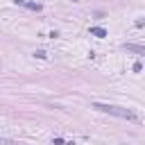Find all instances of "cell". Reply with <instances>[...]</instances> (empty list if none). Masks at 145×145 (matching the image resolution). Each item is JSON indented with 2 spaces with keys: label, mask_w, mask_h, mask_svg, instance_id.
I'll use <instances>...</instances> for the list:
<instances>
[{
  "label": "cell",
  "mask_w": 145,
  "mask_h": 145,
  "mask_svg": "<svg viewBox=\"0 0 145 145\" xmlns=\"http://www.w3.org/2000/svg\"><path fill=\"white\" fill-rule=\"evenodd\" d=\"M91 106H93L95 111H102V113H109V116H116V118H125V120H131V122H140V118H138L131 109H125V106L104 104V102H93Z\"/></svg>",
  "instance_id": "1"
},
{
  "label": "cell",
  "mask_w": 145,
  "mask_h": 145,
  "mask_svg": "<svg viewBox=\"0 0 145 145\" xmlns=\"http://www.w3.org/2000/svg\"><path fill=\"white\" fill-rule=\"evenodd\" d=\"M91 34L97 36V39H104V36H106V29H104V27H91Z\"/></svg>",
  "instance_id": "2"
},
{
  "label": "cell",
  "mask_w": 145,
  "mask_h": 145,
  "mask_svg": "<svg viewBox=\"0 0 145 145\" xmlns=\"http://www.w3.org/2000/svg\"><path fill=\"white\" fill-rule=\"evenodd\" d=\"M125 48H127L129 52H136V54H143V52H145V48H140V45H134V43H125Z\"/></svg>",
  "instance_id": "3"
},
{
  "label": "cell",
  "mask_w": 145,
  "mask_h": 145,
  "mask_svg": "<svg viewBox=\"0 0 145 145\" xmlns=\"http://www.w3.org/2000/svg\"><path fill=\"white\" fill-rule=\"evenodd\" d=\"M34 54H36V57H39V59H45V57H48V54H45V52H43V50H36V52H34Z\"/></svg>",
  "instance_id": "4"
},
{
  "label": "cell",
  "mask_w": 145,
  "mask_h": 145,
  "mask_svg": "<svg viewBox=\"0 0 145 145\" xmlns=\"http://www.w3.org/2000/svg\"><path fill=\"white\" fill-rule=\"evenodd\" d=\"M0 145H16L14 140H7V138H0Z\"/></svg>",
  "instance_id": "5"
},
{
  "label": "cell",
  "mask_w": 145,
  "mask_h": 145,
  "mask_svg": "<svg viewBox=\"0 0 145 145\" xmlns=\"http://www.w3.org/2000/svg\"><path fill=\"white\" fill-rule=\"evenodd\" d=\"M72 2H79V0H72Z\"/></svg>",
  "instance_id": "6"
}]
</instances>
